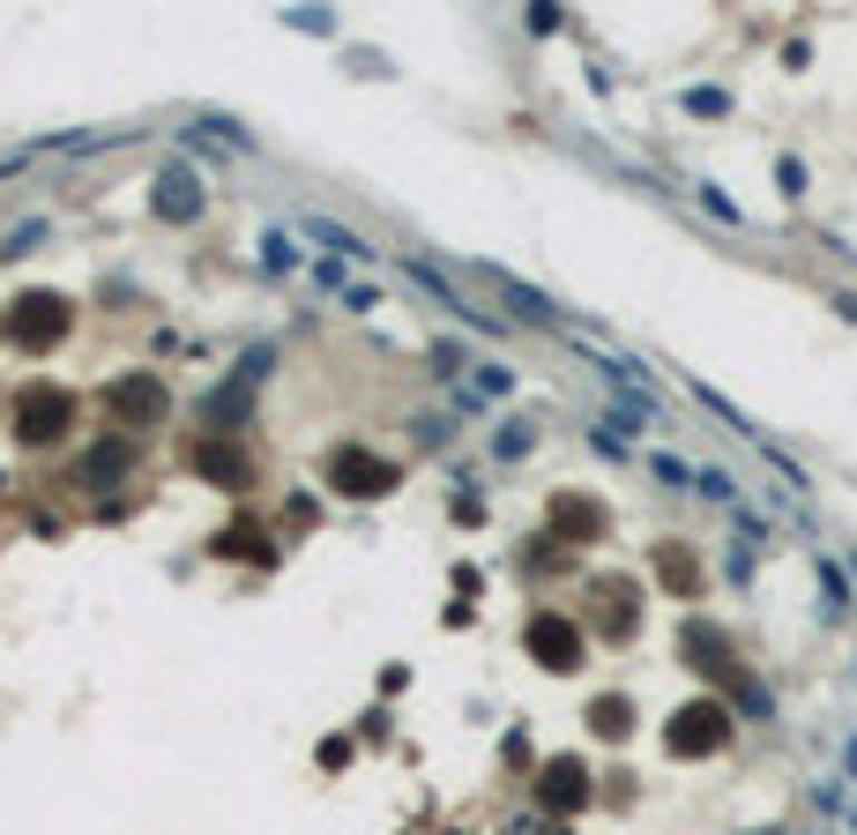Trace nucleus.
<instances>
[{"label": "nucleus", "instance_id": "obj_1", "mask_svg": "<svg viewBox=\"0 0 857 835\" xmlns=\"http://www.w3.org/2000/svg\"><path fill=\"white\" fill-rule=\"evenodd\" d=\"M403 284H417V292H433V306H441V314H455L463 328H477V336H500V321H492V314H477V306H470V298L455 292V284H447L441 269H433V262H403Z\"/></svg>", "mask_w": 857, "mask_h": 835}, {"label": "nucleus", "instance_id": "obj_2", "mask_svg": "<svg viewBox=\"0 0 857 835\" xmlns=\"http://www.w3.org/2000/svg\"><path fill=\"white\" fill-rule=\"evenodd\" d=\"M485 284H492V292H500V298H508V306H514V321H538V328H560V336H574V328H567V314H560V306H552V298H544V292H530V284H514L508 269H492V262H485Z\"/></svg>", "mask_w": 857, "mask_h": 835}, {"label": "nucleus", "instance_id": "obj_3", "mask_svg": "<svg viewBox=\"0 0 857 835\" xmlns=\"http://www.w3.org/2000/svg\"><path fill=\"white\" fill-rule=\"evenodd\" d=\"M298 232L328 246V262H373V246L358 239L351 224H336V217H314V209H306V217H298Z\"/></svg>", "mask_w": 857, "mask_h": 835}, {"label": "nucleus", "instance_id": "obj_4", "mask_svg": "<svg viewBox=\"0 0 857 835\" xmlns=\"http://www.w3.org/2000/svg\"><path fill=\"white\" fill-rule=\"evenodd\" d=\"M812 574H820V612H828V619H843V612H850V605H857V597H850V567L820 560V567H812Z\"/></svg>", "mask_w": 857, "mask_h": 835}, {"label": "nucleus", "instance_id": "obj_5", "mask_svg": "<svg viewBox=\"0 0 857 835\" xmlns=\"http://www.w3.org/2000/svg\"><path fill=\"white\" fill-rule=\"evenodd\" d=\"M262 262H269L276 276H292V269H306V254H298V239H292V232H269V239H262Z\"/></svg>", "mask_w": 857, "mask_h": 835}, {"label": "nucleus", "instance_id": "obj_6", "mask_svg": "<svg viewBox=\"0 0 857 835\" xmlns=\"http://www.w3.org/2000/svg\"><path fill=\"white\" fill-rule=\"evenodd\" d=\"M492 455H500V463H514V455H530V425H522V418H508V425L492 433Z\"/></svg>", "mask_w": 857, "mask_h": 835}, {"label": "nucleus", "instance_id": "obj_7", "mask_svg": "<svg viewBox=\"0 0 857 835\" xmlns=\"http://www.w3.org/2000/svg\"><path fill=\"white\" fill-rule=\"evenodd\" d=\"M641 463H649V478H663V485H693V470H686L679 455H663V448H649Z\"/></svg>", "mask_w": 857, "mask_h": 835}, {"label": "nucleus", "instance_id": "obj_8", "mask_svg": "<svg viewBox=\"0 0 857 835\" xmlns=\"http://www.w3.org/2000/svg\"><path fill=\"white\" fill-rule=\"evenodd\" d=\"M812 806L828 813V821H843V813H857V806H850V790H843V776H835V784H812Z\"/></svg>", "mask_w": 857, "mask_h": 835}, {"label": "nucleus", "instance_id": "obj_9", "mask_svg": "<svg viewBox=\"0 0 857 835\" xmlns=\"http://www.w3.org/2000/svg\"><path fill=\"white\" fill-rule=\"evenodd\" d=\"M693 492H709V500H738L731 470H693Z\"/></svg>", "mask_w": 857, "mask_h": 835}, {"label": "nucleus", "instance_id": "obj_10", "mask_svg": "<svg viewBox=\"0 0 857 835\" xmlns=\"http://www.w3.org/2000/svg\"><path fill=\"white\" fill-rule=\"evenodd\" d=\"M686 112H701V120H716V112H731V98H723V90H686Z\"/></svg>", "mask_w": 857, "mask_h": 835}, {"label": "nucleus", "instance_id": "obj_11", "mask_svg": "<svg viewBox=\"0 0 857 835\" xmlns=\"http://www.w3.org/2000/svg\"><path fill=\"white\" fill-rule=\"evenodd\" d=\"M46 239V217H30V224H16V232H8V246H0V254H30V246Z\"/></svg>", "mask_w": 857, "mask_h": 835}, {"label": "nucleus", "instance_id": "obj_12", "mask_svg": "<svg viewBox=\"0 0 857 835\" xmlns=\"http://www.w3.org/2000/svg\"><path fill=\"white\" fill-rule=\"evenodd\" d=\"M314 284H321V292H351V276H343V262H314Z\"/></svg>", "mask_w": 857, "mask_h": 835}, {"label": "nucleus", "instance_id": "obj_13", "mask_svg": "<svg viewBox=\"0 0 857 835\" xmlns=\"http://www.w3.org/2000/svg\"><path fill=\"white\" fill-rule=\"evenodd\" d=\"M508 389H514L508 366H485V373H477V395H508Z\"/></svg>", "mask_w": 857, "mask_h": 835}, {"label": "nucleus", "instance_id": "obj_14", "mask_svg": "<svg viewBox=\"0 0 857 835\" xmlns=\"http://www.w3.org/2000/svg\"><path fill=\"white\" fill-rule=\"evenodd\" d=\"M776 173H784V195H806V165H798V157H784Z\"/></svg>", "mask_w": 857, "mask_h": 835}, {"label": "nucleus", "instance_id": "obj_15", "mask_svg": "<svg viewBox=\"0 0 857 835\" xmlns=\"http://www.w3.org/2000/svg\"><path fill=\"white\" fill-rule=\"evenodd\" d=\"M843 784H857V731L843 738Z\"/></svg>", "mask_w": 857, "mask_h": 835}, {"label": "nucleus", "instance_id": "obj_16", "mask_svg": "<svg viewBox=\"0 0 857 835\" xmlns=\"http://www.w3.org/2000/svg\"><path fill=\"white\" fill-rule=\"evenodd\" d=\"M760 835H784V828H760Z\"/></svg>", "mask_w": 857, "mask_h": 835}, {"label": "nucleus", "instance_id": "obj_17", "mask_svg": "<svg viewBox=\"0 0 857 835\" xmlns=\"http://www.w3.org/2000/svg\"><path fill=\"white\" fill-rule=\"evenodd\" d=\"M850 821H857V813H850Z\"/></svg>", "mask_w": 857, "mask_h": 835}, {"label": "nucleus", "instance_id": "obj_18", "mask_svg": "<svg viewBox=\"0 0 857 835\" xmlns=\"http://www.w3.org/2000/svg\"><path fill=\"white\" fill-rule=\"evenodd\" d=\"M850 567H857V560H850Z\"/></svg>", "mask_w": 857, "mask_h": 835}]
</instances>
